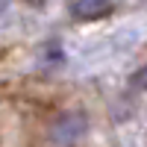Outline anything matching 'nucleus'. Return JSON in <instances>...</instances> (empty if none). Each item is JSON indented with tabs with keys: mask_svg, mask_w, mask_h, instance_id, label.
<instances>
[{
	"mask_svg": "<svg viewBox=\"0 0 147 147\" xmlns=\"http://www.w3.org/2000/svg\"><path fill=\"white\" fill-rule=\"evenodd\" d=\"M85 136H88V118L82 112H65L59 115L50 129H47V138L53 147H77Z\"/></svg>",
	"mask_w": 147,
	"mask_h": 147,
	"instance_id": "1",
	"label": "nucleus"
},
{
	"mask_svg": "<svg viewBox=\"0 0 147 147\" xmlns=\"http://www.w3.org/2000/svg\"><path fill=\"white\" fill-rule=\"evenodd\" d=\"M112 12V0H74L71 15L77 21H100Z\"/></svg>",
	"mask_w": 147,
	"mask_h": 147,
	"instance_id": "2",
	"label": "nucleus"
},
{
	"mask_svg": "<svg viewBox=\"0 0 147 147\" xmlns=\"http://www.w3.org/2000/svg\"><path fill=\"white\" fill-rule=\"evenodd\" d=\"M129 88H132V91H138V94H147V65H144V68H138L136 74H132Z\"/></svg>",
	"mask_w": 147,
	"mask_h": 147,
	"instance_id": "3",
	"label": "nucleus"
},
{
	"mask_svg": "<svg viewBox=\"0 0 147 147\" xmlns=\"http://www.w3.org/2000/svg\"><path fill=\"white\" fill-rule=\"evenodd\" d=\"M30 3H32V6H38V3H41V0H30Z\"/></svg>",
	"mask_w": 147,
	"mask_h": 147,
	"instance_id": "4",
	"label": "nucleus"
}]
</instances>
